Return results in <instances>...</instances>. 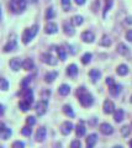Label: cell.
Wrapping results in <instances>:
<instances>
[{"label":"cell","instance_id":"5","mask_svg":"<svg viewBox=\"0 0 132 148\" xmlns=\"http://www.w3.org/2000/svg\"><path fill=\"white\" fill-rule=\"evenodd\" d=\"M41 59H42L43 63L48 64V66H56V64H57L56 57L52 56L51 53H42V56H41Z\"/></svg>","mask_w":132,"mask_h":148},{"label":"cell","instance_id":"6","mask_svg":"<svg viewBox=\"0 0 132 148\" xmlns=\"http://www.w3.org/2000/svg\"><path fill=\"white\" fill-rule=\"evenodd\" d=\"M17 47V42L15 40V36H11L9 42L4 46V52H11V51H15Z\"/></svg>","mask_w":132,"mask_h":148},{"label":"cell","instance_id":"45","mask_svg":"<svg viewBox=\"0 0 132 148\" xmlns=\"http://www.w3.org/2000/svg\"><path fill=\"white\" fill-rule=\"evenodd\" d=\"M126 38H127V41L132 42V30H129L126 32Z\"/></svg>","mask_w":132,"mask_h":148},{"label":"cell","instance_id":"34","mask_svg":"<svg viewBox=\"0 0 132 148\" xmlns=\"http://www.w3.org/2000/svg\"><path fill=\"white\" fill-rule=\"evenodd\" d=\"M54 16H56V12H54L53 8H48L46 10V18H47V20H52Z\"/></svg>","mask_w":132,"mask_h":148},{"label":"cell","instance_id":"17","mask_svg":"<svg viewBox=\"0 0 132 148\" xmlns=\"http://www.w3.org/2000/svg\"><path fill=\"white\" fill-rule=\"evenodd\" d=\"M89 77L94 83H96L100 79V77H101V72L98 71V69H92V71L89 72Z\"/></svg>","mask_w":132,"mask_h":148},{"label":"cell","instance_id":"56","mask_svg":"<svg viewBox=\"0 0 132 148\" xmlns=\"http://www.w3.org/2000/svg\"><path fill=\"white\" fill-rule=\"evenodd\" d=\"M0 148H3V147H1V146H0Z\"/></svg>","mask_w":132,"mask_h":148},{"label":"cell","instance_id":"22","mask_svg":"<svg viewBox=\"0 0 132 148\" xmlns=\"http://www.w3.org/2000/svg\"><path fill=\"white\" fill-rule=\"evenodd\" d=\"M96 141H98V135L96 133H92V135H89L88 138H86V145L89 147H93L96 143Z\"/></svg>","mask_w":132,"mask_h":148},{"label":"cell","instance_id":"19","mask_svg":"<svg viewBox=\"0 0 132 148\" xmlns=\"http://www.w3.org/2000/svg\"><path fill=\"white\" fill-rule=\"evenodd\" d=\"M63 29H64V34L68 35V36H73L74 35V32H75L74 27H73V25H72V22H66V24L63 25Z\"/></svg>","mask_w":132,"mask_h":148},{"label":"cell","instance_id":"42","mask_svg":"<svg viewBox=\"0 0 132 148\" xmlns=\"http://www.w3.org/2000/svg\"><path fill=\"white\" fill-rule=\"evenodd\" d=\"M12 148H25V143L21 141H15L12 143Z\"/></svg>","mask_w":132,"mask_h":148},{"label":"cell","instance_id":"13","mask_svg":"<svg viewBox=\"0 0 132 148\" xmlns=\"http://www.w3.org/2000/svg\"><path fill=\"white\" fill-rule=\"evenodd\" d=\"M46 135H47V131L44 127H40L36 132V141L37 142H42L44 138H46Z\"/></svg>","mask_w":132,"mask_h":148},{"label":"cell","instance_id":"51","mask_svg":"<svg viewBox=\"0 0 132 148\" xmlns=\"http://www.w3.org/2000/svg\"><path fill=\"white\" fill-rule=\"evenodd\" d=\"M112 148H124L122 146H115V147H112Z\"/></svg>","mask_w":132,"mask_h":148},{"label":"cell","instance_id":"53","mask_svg":"<svg viewBox=\"0 0 132 148\" xmlns=\"http://www.w3.org/2000/svg\"><path fill=\"white\" fill-rule=\"evenodd\" d=\"M0 18H1V10H0Z\"/></svg>","mask_w":132,"mask_h":148},{"label":"cell","instance_id":"4","mask_svg":"<svg viewBox=\"0 0 132 148\" xmlns=\"http://www.w3.org/2000/svg\"><path fill=\"white\" fill-rule=\"evenodd\" d=\"M47 100H40L37 104H36V114L38 115V116H42V115L47 111Z\"/></svg>","mask_w":132,"mask_h":148},{"label":"cell","instance_id":"20","mask_svg":"<svg viewBox=\"0 0 132 148\" xmlns=\"http://www.w3.org/2000/svg\"><path fill=\"white\" fill-rule=\"evenodd\" d=\"M109 91H110V94L112 95V96H117L121 92V85L120 84H112V85H110V89H109Z\"/></svg>","mask_w":132,"mask_h":148},{"label":"cell","instance_id":"10","mask_svg":"<svg viewBox=\"0 0 132 148\" xmlns=\"http://www.w3.org/2000/svg\"><path fill=\"white\" fill-rule=\"evenodd\" d=\"M115 111V104L111 100H105L104 101V112L105 114H111Z\"/></svg>","mask_w":132,"mask_h":148},{"label":"cell","instance_id":"29","mask_svg":"<svg viewBox=\"0 0 132 148\" xmlns=\"http://www.w3.org/2000/svg\"><path fill=\"white\" fill-rule=\"evenodd\" d=\"M110 45H111V38L107 35H104L101 37V41H100V46H103V47H109Z\"/></svg>","mask_w":132,"mask_h":148},{"label":"cell","instance_id":"28","mask_svg":"<svg viewBox=\"0 0 132 148\" xmlns=\"http://www.w3.org/2000/svg\"><path fill=\"white\" fill-rule=\"evenodd\" d=\"M63 112H64L68 117H74V111L70 105H64L63 106Z\"/></svg>","mask_w":132,"mask_h":148},{"label":"cell","instance_id":"47","mask_svg":"<svg viewBox=\"0 0 132 148\" xmlns=\"http://www.w3.org/2000/svg\"><path fill=\"white\" fill-rule=\"evenodd\" d=\"M126 24H132V17H127L126 18Z\"/></svg>","mask_w":132,"mask_h":148},{"label":"cell","instance_id":"23","mask_svg":"<svg viewBox=\"0 0 132 148\" xmlns=\"http://www.w3.org/2000/svg\"><path fill=\"white\" fill-rule=\"evenodd\" d=\"M58 91H60V94L62 96H67L70 92V86L68 85V84H62L60 86V89H58Z\"/></svg>","mask_w":132,"mask_h":148},{"label":"cell","instance_id":"15","mask_svg":"<svg viewBox=\"0 0 132 148\" xmlns=\"http://www.w3.org/2000/svg\"><path fill=\"white\" fill-rule=\"evenodd\" d=\"M9 64H10V68L12 69V71H15V72H17L22 67V62L20 61L19 58H12Z\"/></svg>","mask_w":132,"mask_h":148},{"label":"cell","instance_id":"31","mask_svg":"<svg viewBox=\"0 0 132 148\" xmlns=\"http://www.w3.org/2000/svg\"><path fill=\"white\" fill-rule=\"evenodd\" d=\"M117 52H119L121 56H126L127 53H129V48L126 47V45L119 43V45H117Z\"/></svg>","mask_w":132,"mask_h":148},{"label":"cell","instance_id":"33","mask_svg":"<svg viewBox=\"0 0 132 148\" xmlns=\"http://www.w3.org/2000/svg\"><path fill=\"white\" fill-rule=\"evenodd\" d=\"M9 89V82L5 78H0V90H8Z\"/></svg>","mask_w":132,"mask_h":148},{"label":"cell","instance_id":"14","mask_svg":"<svg viewBox=\"0 0 132 148\" xmlns=\"http://www.w3.org/2000/svg\"><path fill=\"white\" fill-rule=\"evenodd\" d=\"M67 74L70 78H75L78 75V67H77L75 64H69V66L67 67Z\"/></svg>","mask_w":132,"mask_h":148},{"label":"cell","instance_id":"11","mask_svg":"<svg viewBox=\"0 0 132 148\" xmlns=\"http://www.w3.org/2000/svg\"><path fill=\"white\" fill-rule=\"evenodd\" d=\"M100 131H101V133L103 135H106V136H109V135H111V133L114 132V127L111 126L110 123H101L100 125Z\"/></svg>","mask_w":132,"mask_h":148},{"label":"cell","instance_id":"3","mask_svg":"<svg viewBox=\"0 0 132 148\" xmlns=\"http://www.w3.org/2000/svg\"><path fill=\"white\" fill-rule=\"evenodd\" d=\"M26 9V0H10V10L15 14L24 12Z\"/></svg>","mask_w":132,"mask_h":148},{"label":"cell","instance_id":"55","mask_svg":"<svg viewBox=\"0 0 132 148\" xmlns=\"http://www.w3.org/2000/svg\"><path fill=\"white\" fill-rule=\"evenodd\" d=\"M88 148H93V147H89V146H88Z\"/></svg>","mask_w":132,"mask_h":148},{"label":"cell","instance_id":"27","mask_svg":"<svg viewBox=\"0 0 132 148\" xmlns=\"http://www.w3.org/2000/svg\"><path fill=\"white\" fill-rule=\"evenodd\" d=\"M11 130L10 128H8V127H5L3 130V131H0V138L1 140H8V138H10V136H11Z\"/></svg>","mask_w":132,"mask_h":148},{"label":"cell","instance_id":"36","mask_svg":"<svg viewBox=\"0 0 132 148\" xmlns=\"http://www.w3.org/2000/svg\"><path fill=\"white\" fill-rule=\"evenodd\" d=\"M92 58H93L92 53H85L83 57H81V63H83V64H88L90 61H92Z\"/></svg>","mask_w":132,"mask_h":148},{"label":"cell","instance_id":"25","mask_svg":"<svg viewBox=\"0 0 132 148\" xmlns=\"http://www.w3.org/2000/svg\"><path fill=\"white\" fill-rule=\"evenodd\" d=\"M57 75H58L57 72H48L46 75H44V80H46V83H52L57 78Z\"/></svg>","mask_w":132,"mask_h":148},{"label":"cell","instance_id":"8","mask_svg":"<svg viewBox=\"0 0 132 148\" xmlns=\"http://www.w3.org/2000/svg\"><path fill=\"white\" fill-rule=\"evenodd\" d=\"M74 128V125H73L70 121H66V122H63L62 123V126H61V132L63 133V135H69V133L72 132V130Z\"/></svg>","mask_w":132,"mask_h":148},{"label":"cell","instance_id":"26","mask_svg":"<svg viewBox=\"0 0 132 148\" xmlns=\"http://www.w3.org/2000/svg\"><path fill=\"white\" fill-rule=\"evenodd\" d=\"M83 21H84V18L81 17L80 15L73 16V17H72V20H70V22H72V25H73V26H80L81 24H83Z\"/></svg>","mask_w":132,"mask_h":148},{"label":"cell","instance_id":"18","mask_svg":"<svg viewBox=\"0 0 132 148\" xmlns=\"http://www.w3.org/2000/svg\"><path fill=\"white\" fill-rule=\"evenodd\" d=\"M35 67V63L31 58H26L24 62H22V68L25 69V71H32Z\"/></svg>","mask_w":132,"mask_h":148},{"label":"cell","instance_id":"32","mask_svg":"<svg viewBox=\"0 0 132 148\" xmlns=\"http://www.w3.org/2000/svg\"><path fill=\"white\" fill-rule=\"evenodd\" d=\"M30 106H31V104H29L25 100H21L20 103H19V108L21 109V111H29L30 110Z\"/></svg>","mask_w":132,"mask_h":148},{"label":"cell","instance_id":"38","mask_svg":"<svg viewBox=\"0 0 132 148\" xmlns=\"http://www.w3.org/2000/svg\"><path fill=\"white\" fill-rule=\"evenodd\" d=\"M105 8H104V16L106 15V12L110 10L111 6H112V0H105Z\"/></svg>","mask_w":132,"mask_h":148},{"label":"cell","instance_id":"49","mask_svg":"<svg viewBox=\"0 0 132 148\" xmlns=\"http://www.w3.org/2000/svg\"><path fill=\"white\" fill-rule=\"evenodd\" d=\"M3 114H4V106L0 105V115H3Z\"/></svg>","mask_w":132,"mask_h":148},{"label":"cell","instance_id":"43","mask_svg":"<svg viewBox=\"0 0 132 148\" xmlns=\"http://www.w3.org/2000/svg\"><path fill=\"white\" fill-rule=\"evenodd\" d=\"M30 82H31V77H27V78H25V79L21 82V86L25 89V88H27V85H29V83H30Z\"/></svg>","mask_w":132,"mask_h":148},{"label":"cell","instance_id":"9","mask_svg":"<svg viewBox=\"0 0 132 148\" xmlns=\"http://www.w3.org/2000/svg\"><path fill=\"white\" fill-rule=\"evenodd\" d=\"M81 40H83L85 43H93L95 40V35L92 31H84L83 34H81Z\"/></svg>","mask_w":132,"mask_h":148},{"label":"cell","instance_id":"24","mask_svg":"<svg viewBox=\"0 0 132 148\" xmlns=\"http://www.w3.org/2000/svg\"><path fill=\"white\" fill-rule=\"evenodd\" d=\"M116 72H117V74H119V75L124 77V75H126V74L129 73V67H127L126 64H120V66L117 67Z\"/></svg>","mask_w":132,"mask_h":148},{"label":"cell","instance_id":"35","mask_svg":"<svg viewBox=\"0 0 132 148\" xmlns=\"http://www.w3.org/2000/svg\"><path fill=\"white\" fill-rule=\"evenodd\" d=\"M62 8L64 11H69L70 10V0H61Z\"/></svg>","mask_w":132,"mask_h":148},{"label":"cell","instance_id":"37","mask_svg":"<svg viewBox=\"0 0 132 148\" xmlns=\"http://www.w3.org/2000/svg\"><path fill=\"white\" fill-rule=\"evenodd\" d=\"M130 133H131V127L130 126H127V125H126V126H124L121 128V135L124 137H127Z\"/></svg>","mask_w":132,"mask_h":148},{"label":"cell","instance_id":"12","mask_svg":"<svg viewBox=\"0 0 132 148\" xmlns=\"http://www.w3.org/2000/svg\"><path fill=\"white\" fill-rule=\"evenodd\" d=\"M57 31H58V26L54 24V22H48V24L44 26V32L48 35H53V34H56Z\"/></svg>","mask_w":132,"mask_h":148},{"label":"cell","instance_id":"50","mask_svg":"<svg viewBox=\"0 0 132 148\" xmlns=\"http://www.w3.org/2000/svg\"><path fill=\"white\" fill-rule=\"evenodd\" d=\"M26 1H30V3H37V0H26Z\"/></svg>","mask_w":132,"mask_h":148},{"label":"cell","instance_id":"40","mask_svg":"<svg viewBox=\"0 0 132 148\" xmlns=\"http://www.w3.org/2000/svg\"><path fill=\"white\" fill-rule=\"evenodd\" d=\"M70 148H81V143L79 140H74L70 142Z\"/></svg>","mask_w":132,"mask_h":148},{"label":"cell","instance_id":"21","mask_svg":"<svg viewBox=\"0 0 132 148\" xmlns=\"http://www.w3.org/2000/svg\"><path fill=\"white\" fill-rule=\"evenodd\" d=\"M124 116H125V112H124V110H116V111H114V120H115L116 122H121L122 120H124Z\"/></svg>","mask_w":132,"mask_h":148},{"label":"cell","instance_id":"1","mask_svg":"<svg viewBox=\"0 0 132 148\" xmlns=\"http://www.w3.org/2000/svg\"><path fill=\"white\" fill-rule=\"evenodd\" d=\"M78 95H79V103L84 106V108H89L92 106L94 103V98L93 95L85 90L84 86H80L78 89Z\"/></svg>","mask_w":132,"mask_h":148},{"label":"cell","instance_id":"44","mask_svg":"<svg viewBox=\"0 0 132 148\" xmlns=\"http://www.w3.org/2000/svg\"><path fill=\"white\" fill-rule=\"evenodd\" d=\"M106 84L110 86V85H112V84H115V79H114L112 77H107L106 78Z\"/></svg>","mask_w":132,"mask_h":148},{"label":"cell","instance_id":"52","mask_svg":"<svg viewBox=\"0 0 132 148\" xmlns=\"http://www.w3.org/2000/svg\"><path fill=\"white\" fill-rule=\"evenodd\" d=\"M130 146H131V148H132V140L130 141Z\"/></svg>","mask_w":132,"mask_h":148},{"label":"cell","instance_id":"54","mask_svg":"<svg viewBox=\"0 0 132 148\" xmlns=\"http://www.w3.org/2000/svg\"><path fill=\"white\" fill-rule=\"evenodd\" d=\"M130 101H131V103H132V95H131V99H130Z\"/></svg>","mask_w":132,"mask_h":148},{"label":"cell","instance_id":"2","mask_svg":"<svg viewBox=\"0 0 132 148\" xmlns=\"http://www.w3.org/2000/svg\"><path fill=\"white\" fill-rule=\"evenodd\" d=\"M37 32H38V26L37 25H34L32 27H30V29H26L24 31V34H22V42H24L25 45L30 43V41L37 35Z\"/></svg>","mask_w":132,"mask_h":148},{"label":"cell","instance_id":"48","mask_svg":"<svg viewBox=\"0 0 132 148\" xmlns=\"http://www.w3.org/2000/svg\"><path fill=\"white\" fill-rule=\"evenodd\" d=\"M4 128H5V125H4L3 122H0V131H3Z\"/></svg>","mask_w":132,"mask_h":148},{"label":"cell","instance_id":"46","mask_svg":"<svg viewBox=\"0 0 132 148\" xmlns=\"http://www.w3.org/2000/svg\"><path fill=\"white\" fill-rule=\"evenodd\" d=\"M75 3L78 4V5H84V4H85V0H75Z\"/></svg>","mask_w":132,"mask_h":148},{"label":"cell","instance_id":"7","mask_svg":"<svg viewBox=\"0 0 132 148\" xmlns=\"http://www.w3.org/2000/svg\"><path fill=\"white\" fill-rule=\"evenodd\" d=\"M22 96H24V100L27 101L29 104H31L34 101V91L32 89H30V88H25L24 90L21 91Z\"/></svg>","mask_w":132,"mask_h":148},{"label":"cell","instance_id":"41","mask_svg":"<svg viewBox=\"0 0 132 148\" xmlns=\"http://www.w3.org/2000/svg\"><path fill=\"white\" fill-rule=\"evenodd\" d=\"M26 123H27V126H34L36 123V119L34 116H29L26 119Z\"/></svg>","mask_w":132,"mask_h":148},{"label":"cell","instance_id":"16","mask_svg":"<svg viewBox=\"0 0 132 148\" xmlns=\"http://www.w3.org/2000/svg\"><path fill=\"white\" fill-rule=\"evenodd\" d=\"M85 132H86V128L84 126V122L83 121H80L78 125H77V127H75V133H77V136L78 137H83L85 135Z\"/></svg>","mask_w":132,"mask_h":148},{"label":"cell","instance_id":"30","mask_svg":"<svg viewBox=\"0 0 132 148\" xmlns=\"http://www.w3.org/2000/svg\"><path fill=\"white\" fill-rule=\"evenodd\" d=\"M56 49H57V53H58V58H60L61 61H66V58H67L66 49L63 47H56Z\"/></svg>","mask_w":132,"mask_h":148},{"label":"cell","instance_id":"39","mask_svg":"<svg viewBox=\"0 0 132 148\" xmlns=\"http://www.w3.org/2000/svg\"><path fill=\"white\" fill-rule=\"evenodd\" d=\"M31 128H30V126H25V127H22V130H21V133L24 136H30L31 135Z\"/></svg>","mask_w":132,"mask_h":148}]
</instances>
